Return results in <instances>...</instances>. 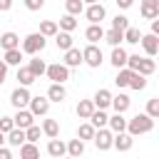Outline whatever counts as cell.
<instances>
[{
	"label": "cell",
	"instance_id": "obj_1",
	"mask_svg": "<svg viewBox=\"0 0 159 159\" xmlns=\"http://www.w3.org/2000/svg\"><path fill=\"white\" fill-rule=\"evenodd\" d=\"M154 129V117H149L147 112L142 114H134L132 119H127V132L132 137H139V134H149Z\"/></svg>",
	"mask_w": 159,
	"mask_h": 159
},
{
	"label": "cell",
	"instance_id": "obj_2",
	"mask_svg": "<svg viewBox=\"0 0 159 159\" xmlns=\"http://www.w3.org/2000/svg\"><path fill=\"white\" fill-rule=\"evenodd\" d=\"M45 45H47V37L42 32H30V35L22 37V45L20 47H22L25 55H37V52L45 50Z\"/></svg>",
	"mask_w": 159,
	"mask_h": 159
},
{
	"label": "cell",
	"instance_id": "obj_3",
	"mask_svg": "<svg viewBox=\"0 0 159 159\" xmlns=\"http://www.w3.org/2000/svg\"><path fill=\"white\" fill-rule=\"evenodd\" d=\"M82 62L87 65V67H92V70H97L102 62H104V57H102V50L94 45V42H89L84 50H82Z\"/></svg>",
	"mask_w": 159,
	"mask_h": 159
},
{
	"label": "cell",
	"instance_id": "obj_4",
	"mask_svg": "<svg viewBox=\"0 0 159 159\" xmlns=\"http://www.w3.org/2000/svg\"><path fill=\"white\" fill-rule=\"evenodd\" d=\"M92 142H94V147H97L99 152H107V149H112V142H114V132H112L109 127H99V129L94 132Z\"/></svg>",
	"mask_w": 159,
	"mask_h": 159
},
{
	"label": "cell",
	"instance_id": "obj_5",
	"mask_svg": "<svg viewBox=\"0 0 159 159\" xmlns=\"http://www.w3.org/2000/svg\"><path fill=\"white\" fill-rule=\"evenodd\" d=\"M47 80L52 82H67L70 80V67L65 62H55V65H47Z\"/></svg>",
	"mask_w": 159,
	"mask_h": 159
},
{
	"label": "cell",
	"instance_id": "obj_6",
	"mask_svg": "<svg viewBox=\"0 0 159 159\" xmlns=\"http://www.w3.org/2000/svg\"><path fill=\"white\" fill-rule=\"evenodd\" d=\"M30 99H32V94H30V89H27L25 84H20V87H15V89L10 92V104H12L15 109L27 107V104H30Z\"/></svg>",
	"mask_w": 159,
	"mask_h": 159
},
{
	"label": "cell",
	"instance_id": "obj_7",
	"mask_svg": "<svg viewBox=\"0 0 159 159\" xmlns=\"http://www.w3.org/2000/svg\"><path fill=\"white\" fill-rule=\"evenodd\" d=\"M139 45L144 47L147 57H154V55L159 52V35H154V32H147V35H142Z\"/></svg>",
	"mask_w": 159,
	"mask_h": 159
},
{
	"label": "cell",
	"instance_id": "obj_8",
	"mask_svg": "<svg viewBox=\"0 0 159 159\" xmlns=\"http://www.w3.org/2000/svg\"><path fill=\"white\" fill-rule=\"evenodd\" d=\"M27 107H30V112H32L35 117H45V114L50 112V99H47V94H45V97H32Z\"/></svg>",
	"mask_w": 159,
	"mask_h": 159
},
{
	"label": "cell",
	"instance_id": "obj_9",
	"mask_svg": "<svg viewBox=\"0 0 159 159\" xmlns=\"http://www.w3.org/2000/svg\"><path fill=\"white\" fill-rule=\"evenodd\" d=\"M12 122H15V127H20V129H27L30 124H35V114H32L27 107H20V109L15 112V117H12Z\"/></svg>",
	"mask_w": 159,
	"mask_h": 159
},
{
	"label": "cell",
	"instance_id": "obj_10",
	"mask_svg": "<svg viewBox=\"0 0 159 159\" xmlns=\"http://www.w3.org/2000/svg\"><path fill=\"white\" fill-rule=\"evenodd\" d=\"M132 144H134V137H132L127 129L114 134V142H112V147H114L117 152H129V149H132Z\"/></svg>",
	"mask_w": 159,
	"mask_h": 159
},
{
	"label": "cell",
	"instance_id": "obj_11",
	"mask_svg": "<svg viewBox=\"0 0 159 159\" xmlns=\"http://www.w3.org/2000/svg\"><path fill=\"white\" fill-rule=\"evenodd\" d=\"M84 15H87L89 22H102V20L107 17V7H104L102 2H92V5H87Z\"/></svg>",
	"mask_w": 159,
	"mask_h": 159
},
{
	"label": "cell",
	"instance_id": "obj_12",
	"mask_svg": "<svg viewBox=\"0 0 159 159\" xmlns=\"http://www.w3.org/2000/svg\"><path fill=\"white\" fill-rule=\"evenodd\" d=\"M65 97H67V89H65V82H52L50 87H47V99L50 102H65Z\"/></svg>",
	"mask_w": 159,
	"mask_h": 159
},
{
	"label": "cell",
	"instance_id": "obj_13",
	"mask_svg": "<svg viewBox=\"0 0 159 159\" xmlns=\"http://www.w3.org/2000/svg\"><path fill=\"white\" fill-rule=\"evenodd\" d=\"M84 40L87 42H99V40H104V30H102V22H89V27L84 30Z\"/></svg>",
	"mask_w": 159,
	"mask_h": 159
},
{
	"label": "cell",
	"instance_id": "obj_14",
	"mask_svg": "<svg viewBox=\"0 0 159 159\" xmlns=\"http://www.w3.org/2000/svg\"><path fill=\"white\" fill-rule=\"evenodd\" d=\"M127 57H129V52H127L122 45H114V47H112V57H109V62L119 70V67H127Z\"/></svg>",
	"mask_w": 159,
	"mask_h": 159
},
{
	"label": "cell",
	"instance_id": "obj_15",
	"mask_svg": "<svg viewBox=\"0 0 159 159\" xmlns=\"http://www.w3.org/2000/svg\"><path fill=\"white\" fill-rule=\"evenodd\" d=\"M92 102H94V107H97V109H107V107H112V92L102 87V89H97V92H94Z\"/></svg>",
	"mask_w": 159,
	"mask_h": 159
},
{
	"label": "cell",
	"instance_id": "obj_16",
	"mask_svg": "<svg viewBox=\"0 0 159 159\" xmlns=\"http://www.w3.org/2000/svg\"><path fill=\"white\" fill-rule=\"evenodd\" d=\"M47 154H50V157H55V159H60V157H65V154H67V144H65L62 139L52 137V139L47 142Z\"/></svg>",
	"mask_w": 159,
	"mask_h": 159
},
{
	"label": "cell",
	"instance_id": "obj_17",
	"mask_svg": "<svg viewBox=\"0 0 159 159\" xmlns=\"http://www.w3.org/2000/svg\"><path fill=\"white\" fill-rule=\"evenodd\" d=\"M67 67H80L82 65V50H77L75 45L70 50H65V60H62Z\"/></svg>",
	"mask_w": 159,
	"mask_h": 159
},
{
	"label": "cell",
	"instance_id": "obj_18",
	"mask_svg": "<svg viewBox=\"0 0 159 159\" xmlns=\"http://www.w3.org/2000/svg\"><path fill=\"white\" fill-rule=\"evenodd\" d=\"M94 109H97V107H94V102H92V99H80L75 112H77V117H80V119H89Z\"/></svg>",
	"mask_w": 159,
	"mask_h": 159
},
{
	"label": "cell",
	"instance_id": "obj_19",
	"mask_svg": "<svg viewBox=\"0 0 159 159\" xmlns=\"http://www.w3.org/2000/svg\"><path fill=\"white\" fill-rule=\"evenodd\" d=\"M5 137H7V144H10V147H20V144H25V142H27L25 129H20V127H12Z\"/></svg>",
	"mask_w": 159,
	"mask_h": 159
},
{
	"label": "cell",
	"instance_id": "obj_20",
	"mask_svg": "<svg viewBox=\"0 0 159 159\" xmlns=\"http://www.w3.org/2000/svg\"><path fill=\"white\" fill-rule=\"evenodd\" d=\"M0 47H2V50H12V47H20V37H17L12 30H7V32H2V35H0Z\"/></svg>",
	"mask_w": 159,
	"mask_h": 159
},
{
	"label": "cell",
	"instance_id": "obj_21",
	"mask_svg": "<svg viewBox=\"0 0 159 159\" xmlns=\"http://www.w3.org/2000/svg\"><path fill=\"white\" fill-rule=\"evenodd\" d=\"M72 32H65V30H57V35H55V45H57V50H70L72 47Z\"/></svg>",
	"mask_w": 159,
	"mask_h": 159
},
{
	"label": "cell",
	"instance_id": "obj_22",
	"mask_svg": "<svg viewBox=\"0 0 159 159\" xmlns=\"http://www.w3.org/2000/svg\"><path fill=\"white\" fill-rule=\"evenodd\" d=\"M22 47H12V50H5V62H7V67L12 65V67H20V62H22Z\"/></svg>",
	"mask_w": 159,
	"mask_h": 159
},
{
	"label": "cell",
	"instance_id": "obj_23",
	"mask_svg": "<svg viewBox=\"0 0 159 159\" xmlns=\"http://www.w3.org/2000/svg\"><path fill=\"white\" fill-rule=\"evenodd\" d=\"M129 104H132L129 94H124V92L112 94V107H114V112H127V109H129Z\"/></svg>",
	"mask_w": 159,
	"mask_h": 159
},
{
	"label": "cell",
	"instance_id": "obj_24",
	"mask_svg": "<svg viewBox=\"0 0 159 159\" xmlns=\"http://www.w3.org/2000/svg\"><path fill=\"white\" fill-rule=\"evenodd\" d=\"M107 127H109L114 134H117V132H124V129H127V119H124V112H114V114L109 117V124H107Z\"/></svg>",
	"mask_w": 159,
	"mask_h": 159
},
{
	"label": "cell",
	"instance_id": "obj_25",
	"mask_svg": "<svg viewBox=\"0 0 159 159\" xmlns=\"http://www.w3.org/2000/svg\"><path fill=\"white\" fill-rule=\"evenodd\" d=\"M37 157H40V147L35 142L20 144V159H37Z\"/></svg>",
	"mask_w": 159,
	"mask_h": 159
},
{
	"label": "cell",
	"instance_id": "obj_26",
	"mask_svg": "<svg viewBox=\"0 0 159 159\" xmlns=\"http://www.w3.org/2000/svg\"><path fill=\"white\" fill-rule=\"evenodd\" d=\"M154 70H157V62H154V60H149V57H139V65H137V70H134V72H139V75L149 77Z\"/></svg>",
	"mask_w": 159,
	"mask_h": 159
},
{
	"label": "cell",
	"instance_id": "obj_27",
	"mask_svg": "<svg viewBox=\"0 0 159 159\" xmlns=\"http://www.w3.org/2000/svg\"><path fill=\"white\" fill-rule=\"evenodd\" d=\"M60 30H65V32H72V30H77V15H70V12H65L62 17H60Z\"/></svg>",
	"mask_w": 159,
	"mask_h": 159
},
{
	"label": "cell",
	"instance_id": "obj_28",
	"mask_svg": "<svg viewBox=\"0 0 159 159\" xmlns=\"http://www.w3.org/2000/svg\"><path fill=\"white\" fill-rule=\"evenodd\" d=\"M42 134L50 137V139L52 137H60V122L57 119H45L42 122Z\"/></svg>",
	"mask_w": 159,
	"mask_h": 159
},
{
	"label": "cell",
	"instance_id": "obj_29",
	"mask_svg": "<svg viewBox=\"0 0 159 159\" xmlns=\"http://www.w3.org/2000/svg\"><path fill=\"white\" fill-rule=\"evenodd\" d=\"M35 80H37V77L32 75V70H30V67H17V82H20V84L30 87Z\"/></svg>",
	"mask_w": 159,
	"mask_h": 159
},
{
	"label": "cell",
	"instance_id": "obj_30",
	"mask_svg": "<svg viewBox=\"0 0 159 159\" xmlns=\"http://www.w3.org/2000/svg\"><path fill=\"white\" fill-rule=\"evenodd\" d=\"M132 72H134V70H129V67H119V72H117V77H114V84H117V87H129Z\"/></svg>",
	"mask_w": 159,
	"mask_h": 159
},
{
	"label": "cell",
	"instance_id": "obj_31",
	"mask_svg": "<svg viewBox=\"0 0 159 159\" xmlns=\"http://www.w3.org/2000/svg\"><path fill=\"white\" fill-rule=\"evenodd\" d=\"M89 122L94 124V129H99V127H107V124H109V117H107L104 109H94L92 117H89Z\"/></svg>",
	"mask_w": 159,
	"mask_h": 159
},
{
	"label": "cell",
	"instance_id": "obj_32",
	"mask_svg": "<svg viewBox=\"0 0 159 159\" xmlns=\"http://www.w3.org/2000/svg\"><path fill=\"white\" fill-rule=\"evenodd\" d=\"M94 132H97V129H94V124H92V122H84V124H80V127H77V137H80L82 142H89V139L94 137Z\"/></svg>",
	"mask_w": 159,
	"mask_h": 159
},
{
	"label": "cell",
	"instance_id": "obj_33",
	"mask_svg": "<svg viewBox=\"0 0 159 159\" xmlns=\"http://www.w3.org/2000/svg\"><path fill=\"white\" fill-rule=\"evenodd\" d=\"M67 154L70 157H82L84 154V142L77 137V139H70L67 142Z\"/></svg>",
	"mask_w": 159,
	"mask_h": 159
},
{
	"label": "cell",
	"instance_id": "obj_34",
	"mask_svg": "<svg viewBox=\"0 0 159 159\" xmlns=\"http://www.w3.org/2000/svg\"><path fill=\"white\" fill-rule=\"evenodd\" d=\"M57 30H60V25H57L55 20H42V22H40V32H42L45 37H55Z\"/></svg>",
	"mask_w": 159,
	"mask_h": 159
},
{
	"label": "cell",
	"instance_id": "obj_35",
	"mask_svg": "<svg viewBox=\"0 0 159 159\" xmlns=\"http://www.w3.org/2000/svg\"><path fill=\"white\" fill-rule=\"evenodd\" d=\"M104 42L114 47V45L124 42V32H122V30H114V27H112V30H107V32H104Z\"/></svg>",
	"mask_w": 159,
	"mask_h": 159
},
{
	"label": "cell",
	"instance_id": "obj_36",
	"mask_svg": "<svg viewBox=\"0 0 159 159\" xmlns=\"http://www.w3.org/2000/svg\"><path fill=\"white\" fill-rule=\"evenodd\" d=\"M27 67L32 70V75H35L37 80H40V77H42V75L47 72V65H45V60H37V57H32V60L27 62Z\"/></svg>",
	"mask_w": 159,
	"mask_h": 159
},
{
	"label": "cell",
	"instance_id": "obj_37",
	"mask_svg": "<svg viewBox=\"0 0 159 159\" xmlns=\"http://www.w3.org/2000/svg\"><path fill=\"white\" fill-rule=\"evenodd\" d=\"M139 40H142V32L137 30V27H127L124 30V42H129V45H139Z\"/></svg>",
	"mask_w": 159,
	"mask_h": 159
},
{
	"label": "cell",
	"instance_id": "obj_38",
	"mask_svg": "<svg viewBox=\"0 0 159 159\" xmlns=\"http://www.w3.org/2000/svg\"><path fill=\"white\" fill-rule=\"evenodd\" d=\"M129 87H132V89H137V92H139V89H144V87H147V77H144V75H139V72H132Z\"/></svg>",
	"mask_w": 159,
	"mask_h": 159
},
{
	"label": "cell",
	"instance_id": "obj_39",
	"mask_svg": "<svg viewBox=\"0 0 159 159\" xmlns=\"http://www.w3.org/2000/svg\"><path fill=\"white\" fill-rule=\"evenodd\" d=\"M65 10H67L70 15H80V12L84 10V2H82V0H65Z\"/></svg>",
	"mask_w": 159,
	"mask_h": 159
},
{
	"label": "cell",
	"instance_id": "obj_40",
	"mask_svg": "<svg viewBox=\"0 0 159 159\" xmlns=\"http://www.w3.org/2000/svg\"><path fill=\"white\" fill-rule=\"evenodd\" d=\"M149 117H154V119H159V97H152V99H147V109H144Z\"/></svg>",
	"mask_w": 159,
	"mask_h": 159
},
{
	"label": "cell",
	"instance_id": "obj_41",
	"mask_svg": "<svg viewBox=\"0 0 159 159\" xmlns=\"http://www.w3.org/2000/svg\"><path fill=\"white\" fill-rule=\"evenodd\" d=\"M40 134H42V127H37V124H30V127L25 129L27 142H37V139H40Z\"/></svg>",
	"mask_w": 159,
	"mask_h": 159
},
{
	"label": "cell",
	"instance_id": "obj_42",
	"mask_svg": "<svg viewBox=\"0 0 159 159\" xmlns=\"http://www.w3.org/2000/svg\"><path fill=\"white\" fill-rule=\"evenodd\" d=\"M112 27H114V30H122V32H124V30L129 27V20H127L124 15H114V20H112Z\"/></svg>",
	"mask_w": 159,
	"mask_h": 159
},
{
	"label": "cell",
	"instance_id": "obj_43",
	"mask_svg": "<svg viewBox=\"0 0 159 159\" xmlns=\"http://www.w3.org/2000/svg\"><path fill=\"white\" fill-rule=\"evenodd\" d=\"M22 2H25V7L32 10V12H37V10L45 7V0H22Z\"/></svg>",
	"mask_w": 159,
	"mask_h": 159
},
{
	"label": "cell",
	"instance_id": "obj_44",
	"mask_svg": "<svg viewBox=\"0 0 159 159\" xmlns=\"http://www.w3.org/2000/svg\"><path fill=\"white\" fill-rule=\"evenodd\" d=\"M142 17H144V20H154V17H159V7H142Z\"/></svg>",
	"mask_w": 159,
	"mask_h": 159
},
{
	"label": "cell",
	"instance_id": "obj_45",
	"mask_svg": "<svg viewBox=\"0 0 159 159\" xmlns=\"http://www.w3.org/2000/svg\"><path fill=\"white\" fill-rule=\"evenodd\" d=\"M12 127H15L12 117H0V132H5V134H7V132H10Z\"/></svg>",
	"mask_w": 159,
	"mask_h": 159
},
{
	"label": "cell",
	"instance_id": "obj_46",
	"mask_svg": "<svg viewBox=\"0 0 159 159\" xmlns=\"http://www.w3.org/2000/svg\"><path fill=\"white\" fill-rule=\"evenodd\" d=\"M5 77H7V62H5V60H0V84L5 82Z\"/></svg>",
	"mask_w": 159,
	"mask_h": 159
},
{
	"label": "cell",
	"instance_id": "obj_47",
	"mask_svg": "<svg viewBox=\"0 0 159 159\" xmlns=\"http://www.w3.org/2000/svg\"><path fill=\"white\" fill-rule=\"evenodd\" d=\"M0 159H12V152H10V149H7L5 144L0 147Z\"/></svg>",
	"mask_w": 159,
	"mask_h": 159
},
{
	"label": "cell",
	"instance_id": "obj_48",
	"mask_svg": "<svg viewBox=\"0 0 159 159\" xmlns=\"http://www.w3.org/2000/svg\"><path fill=\"white\" fill-rule=\"evenodd\" d=\"M114 2H117V7H122V10H129L134 0H114Z\"/></svg>",
	"mask_w": 159,
	"mask_h": 159
},
{
	"label": "cell",
	"instance_id": "obj_49",
	"mask_svg": "<svg viewBox=\"0 0 159 159\" xmlns=\"http://www.w3.org/2000/svg\"><path fill=\"white\" fill-rule=\"evenodd\" d=\"M12 7V0H0V12H7Z\"/></svg>",
	"mask_w": 159,
	"mask_h": 159
},
{
	"label": "cell",
	"instance_id": "obj_50",
	"mask_svg": "<svg viewBox=\"0 0 159 159\" xmlns=\"http://www.w3.org/2000/svg\"><path fill=\"white\" fill-rule=\"evenodd\" d=\"M142 7H159V0H142Z\"/></svg>",
	"mask_w": 159,
	"mask_h": 159
},
{
	"label": "cell",
	"instance_id": "obj_51",
	"mask_svg": "<svg viewBox=\"0 0 159 159\" xmlns=\"http://www.w3.org/2000/svg\"><path fill=\"white\" fill-rule=\"evenodd\" d=\"M152 32H154V35H159V17H154V20H152Z\"/></svg>",
	"mask_w": 159,
	"mask_h": 159
},
{
	"label": "cell",
	"instance_id": "obj_52",
	"mask_svg": "<svg viewBox=\"0 0 159 159\" xmlns=\"http://www.w3.org/2000/svg\"><path fill=\"white\" fill-rule=\"evenodd\" d=\"M5 142H7V137H5V132H0V147H2Z\"/></svg>",
	"mask_w": 159,
	"mask_h": 159
},
{
	"label": "cell",
	"instance_id": "obj_53",
	"mask_svg": "<svg viewBox=\"0 0 159 159\" xmlns=\"http://www.w3.org/2000/svg\"><path fill=\"white\" fill-rule=\"evenodd\" d=\"M84 5H92V2H99V0H82Z\"/></svg>",
	"mask_w": 159,
	"mask_h": 159
}]
</instances>
